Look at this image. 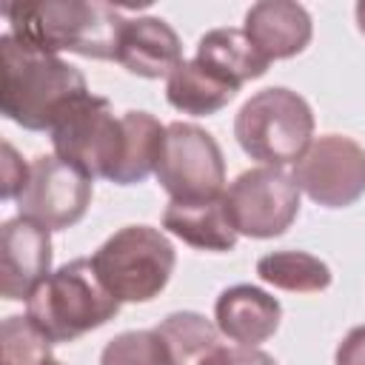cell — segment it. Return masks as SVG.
<instances>
[{
  "label": "cell",
  "mask_w": 365,
  "mask_h": 365,
  "mask_svg": "<svg viewBox=\"0 0 365 365\" xmlns=\"http://www.w3.org/2000/svg\"><path fill=\"white\" fill-rule=\"evenodd\" d=\"M197 60L237 91L242 83L262 77L271 66V60L251 43V37L231 26L205 31L197 43Z\"/></svg>",
  "instance_id": "obj_16"
},
{
  "label": "cell",
  "mask_w": 365,
  "mask_h": 365,
  "mask_svg": "<svg viewBox=\"0 0 365 365\" xmlns=\"http://www.w3.org/2000/svg\"><path fill=\"white\" fill-rule=\"evenodd\" d=\"M334 365H365V325H356L336 345Z\"/></svg>",
  "instance_id": "obj_25"
},
{
  "label": "cell",
  "mask_w": 365,
  "mask_h": 365,
  "mask_svg": "<svg viewBox=\"0 0 365 365\" xmlns=\"http://www.w3.org/2000/svg\"><path fill=\"white\" fill-rule=\"evenodd\" d=\"M174 262L171 240L151 225H125L91 254L100 282L120 302L154 299L168 285Z\"/></svg>",
  "instance_id": "obj_5"
},
{
  "label": "cell",
  "mask_w": 365,
  "mask_h": 365,
  "mask_svg": "<svg viewBox=\"0 0 365 365\" xmlns=\"http://www.w3.org/2000/svg\"><path fill=\"white\" fill-rule=\"evenodd\" d=\"M120 311V299L100 282L91 259H71L51 271L26 299V317L51 339L71 342Z\"/></svg>",
  "instance_id": "obj_3"
},
{
  "label": "cell",
  "mask_w": 365,
  "mask_h": 365,
  "mask_svg": "<svg viewBox=\"0 0 365 365\" xmlns=\"http://www.w3.org/2000/svg\"><path fill=\"white\" fill-rule=\"evenodd\" d=\"M11 34L37 51H71L117 60L125 20L108 3L88 0H17L3 3Z\"/></svg>",
  "instance_id": "obj_2"
},
{
  "label": "cell",
  "mask_w": 365,
  "mask_h": 365,
  "mask_svg": "<svg viewBox=\"0 0 365 365\" xmlns=\"http://www.w3.org/2000/svg\"><path fill=\"white\" fill-rule=\"evenodd\" d=\"M237 88L228 86L225 80H220L214 71H208L197 57L194 60H182L168 83H165V97L168 103L182 111V114H194V117H202V114H214L220 108H225L231 100H234Z\"/></svg>",
  "instance_id": "obj_17"
},
{
  "label": "cell",
  "mask_w": 365,
  "mask_h": 365,
  "mask_svg": "<svg viewBox=\"0 0 365 365\" xmlns=\"http://www.w3.org/2000/svg\"><path fill=\"white\" fill-rule=\"evenodd\" d=\"M157 180L171 200H214L225 191V160L217 140L194 123L165 125Z\"/></svg>",
  "instance_id": "obj_8"
},
{
  "label": "cell",
  "mask_w": 365,
  "mask_h": 365,
  "mask_svg": "<svg viewBox=\"0 0 365 365\" xmlns=\"http://www.w3.org/2000/svg\"><path fill=\"white\" fill-rule=\"evenodd\" d=\"M222 205L237 234L279 237L299 214V185L277 165L248 168L222 191Z\"/></svg>",
  "instance_id": "obj_6"
},
{
  "label": "cell",
  "mask_w": 365,
  "mask_h": 365,
  "mask_svg": "<svg viewBox=\"0 0 365 365\" xmlns=\"http://www.w3.org/2000/svg\"><path fill=\"white\" fill-rule=\"evenodd\" d=\"M91 177L57 154L34 157L29 180L17 197L20 217L34 220L48 231H63L83 220L91 202Z\"/></svg>",
  "instance_id": "obj_10"
},
{
  "label": "cell",
  "mask_w": 365,
  "mask_h": 365,
  "mask_svg": "<svg viewBox=\"0 0 365 365\" xmlns=\"http://www.w3.org/2000/svg\"><path fill=\"white\" fill-rule=\"evenodd\" d=\"M29 168L31 165H26L17 157L14 145L11 143H3V200H17L20 197L23 185L29 180Z\"/></svg>",
  "instance_id": "obj_23"
},
{
  "label": "cell",
  "mask_w": 365,
  "mask_h": 365,
  "mask_svg": "<svg viewBox=\"0 0 365 365\" xmlns=\"http://www.w3.org/2000/svg\"><path fill=\"white\" fill-rule=\"evenodd\" d=\"M240 148L262 165L297 163L314 140V111L308 100L285 86L257 91L234 120Z\"/></svg>",
  "instance_id": "obj_4"
},
{
  "label": "cell",
  "mask_w": 365,
  "mask_h": 365,
  "mask_svg": "<svg viewBox=\"0 0 365 365\" xmlns=\"http://www.w3.org/2000/svg\"><path fill=\"white\" fill-rule=\"evenodd\" d=\"M174 365H202L220 348V328L197 311H174L154 328Z\"/></svg>",
  "instance_id": "obj_19"
},
{
  "label": "cell",
  "mask_w": 365,
  "mask_h": 365,
  "mask_svg": "<svg viewBox=\"0 0 365 365\" xmlns=\"http://www.w3.org/2000/svg\"><path fill=\"white\" fill-rule=\"evenodd\" d=\"M294 180L317 205H354L365 194V148L354 137L322 134L294 163Z\"/></svg>",
  "instance_id": "obj_9"
},
{
  "label": "cell",
  "mask_w": 365,
  "mask_h": 365,
  "mask_svg": "<svg viewBox=\"0 0 365 365\" xmlns=\"http://www.w3.org/2000/svg\"><path fill=\"white\" fill-rule=\"evenodd\" d=\"M48 365H63V362H57V359H51V362H48Z\"/></svg>",
  "instance_id": "obj_27"
},
{
  "label": "cell",
  "mask_w": 365,
  "mask_h": 365,
  "mask_svg": "<svg viewBox=\"0 0 365 365\" xmlns=\"http://www.w3.org/2000/svg\"><path fill=\"white\" fill-rule=\"evenodd\" d=\"M242 31L268 60H288L311 43L314 23L294 0H259L245 11Z\"/></svg>",
  "instance_id": "obj_12"
},
{
  "label": "cell",
  "mask_w": 365,
  "mask_h": 365,
  "mask_svg": "<svg viewBox=\"0 0 365 365\" xmlns=\"http://www.w3.org/2000/svg\"><path fill=\"white\" fill-rule=\"evenodd\" d=\"M88 91L86 77L60 54L37 51L11 31L0 37V108L29 131H54Z\"/></svg>",
  "instance_id": "obj_1"
},
{
  "label": "cell",
  "mask_w": 365,
  "mask_h": 365,
  "mask_svg": "<svg viewBox=\"0 0 365 365\" xmlns=\"http://www.w3.org/2000/svg\"><path fill=\"white\" fill-rule=\"evenodd\" d=\"M214 319L222 336L237 345L257 348L277 334L282 319V305L277 297L257 285H231L217 297Z\"/></svg>",
  "instance_id": "obj_13"
},
{
  "label": "cell",
  "mask_w": 365,
  "mask_h": 365,
  "mask_svg": "<svg viewBox=\"0 0 365 365\" xmlns=\"http://www.w3.org/2000/svg\"><path fill=\"white\" fill-rule=\"evenodd\" d=\"M100 365H174L157 331L117 334L100 354Z\"/></svg>",
  "instance_id": "obj_22"
},
{
  "label": "cell",
  "mask_w": 365,
  "mask_h": 365,
  "mask_svg": "<svg viewBox=\"0 0 365 365\" xmlns=\"http://www.w3.org/2000/svg\"><path fill=\"white\" fill-rule=\"evenodd\" d=\"M202 365H277L274 356H268L259 348H248V345H220Z\"/></svg>",
  "instance_id": "obj_24"
},
{
  "label": "cell",
  "mask_w": 365,
  "mask_h": 365,
  "mask_svg": "<svg viewBox=\"0 0 365 365\" xmlns=\"http://www.w3.org/2000/svg\"><path fill=\"white\" fill-rule=\"evenodd\" d=\"M117 60L137 77H171V71L182 63V46L165 20L134 17L125 20Z\"/></svg>",
  "instance_id": "obj_14"
},
{
  "label": "cell",
  "mask_w": 365,
  "mask_h": 365,
  "mask_svg": "<svg viewBox=\"0 0 365 365\" xmlns=\"http://www.w3.org/2000/svg\"><path fill=\"white\" fill-rule=\"evenodd\" d=\"M48 228L26 217H11L0 228V294L6 299H29L51 274Z\"/></svg>",
  "instance_id": "obj_11"
},
{
  "label": "cell",
  "mask_w": 365,
  "mask_h": 365,
  "mask_svg": "<svg viewBox=\"0 0 365 365\" xmlns=\"http://www.w3.org/2000/svg\"><path fill=\"white\" fill-rule=\"evenodd\" d=\"M123 128H125V148L117 171L111 174V182L117 185L143 182L151 171H157L165 143V125L148 111H125Z\"/></svg>",
  "instance_id": "obj_18"
},
{
  "label": "cell",
  "mask_w": 365,
  "mask_h": 365,
  "mask_svg": "<svg viewBox=\"0 0 365 365\" xmlns=\"http://www.w3.org/2000/svg\"><path fill=\"white\" fill-rule=\"evenodd\" d=\"M163 228L200 251H231L237 245V231L225 214L222 197L171 200L163 214Z\"/></svg>",
  "instance_id": "obj_15"
},
{
  "label": "cell",
  "mask_w": 365,
  "mask_h": 365,
  "mask_svg": "<svg viewBox=\"0 0 365 365\" xmlns=\"http://www.w3.org/2000/svg\"><path fill=\"white\" fill-rule=\"evenodd\" d=\"M356 26H359V31L365 34V0L356 3Z\"/></svg>",
  "instance_id": "obj_26"
},
{
  "label": "cell",
  "mask_w": 365,
  "mask_h": 365,
  "mask_svg": "<svg viewBox=\"0 0 365 365\" xmlns=\"http://www.w3.org/2000/svg\"><path fill=\"white\" fill-rule=\"evenodd\" d=\"M257 274L262 282L294 291V294H317L331 285V268L319 257L308 251H274L259 257Z\"/></svg>",
  "instance_id": "obj_20"
},
{
  "label": "cell",
  "mask_w": 365,
  "mask_h": 365,
  "mask_svg": "<svg viewBox=\"0 0 365 365\" xmlns=\"http://www.w3.org/2000/svg\"><path fill=\"white\" fill-rule=\"evenodd\" d=\"M51 345L29 317H6L0 325V365H48Z\"/></svg>",
  "instance_id": "obj_21"
},
{
  "label": "cell",
  "mask_w": 365,
  "mask_h": 365,
  "mask_svg": "<svg viewBox=\"0 0 365 365\" xmlns=\"http://www.w3.org/2000/svg\"><path fill=\"white\" fill-rule=\"evenodd\" d=\"M51 143L57 157L77 165L91 180L94 177L111 180L125 148L123 117H114L108 100L86 94L54 125Z\"/></svg>",
  "instance_id": "obj_7"
}]
</instances>
